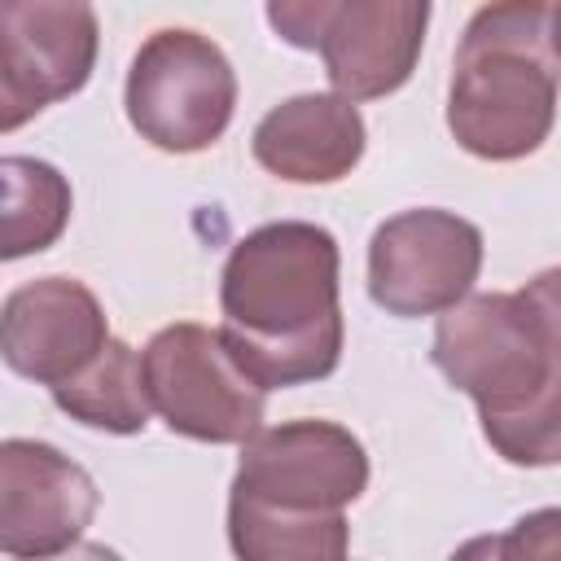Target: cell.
<instances>
[{
  "label": "cell",
  "instance_id": "d6986e66",
  "mask_svg": "<svg viewBox=\"0 0 561 561\" xmlns=\"http://www.w3.org/2000/svg\"><path fill=\"white\" fill-rule=\"evenodd\" d=\"M447 561H508V548H504V535H478L460 543Z\"/></svg>",
  "mask_w": 561,
  "mask_h": 561
},
{
  "label": "cell",
  "instance_id": "44dd1931",
  "mask_svg": "<svg viewBox=\"0 0 561 561\" xmlns=\"http://www.w3.org/2000/svg\"><path fill=\"white\" fill-rule=\"evenodd\" d=\"M548 44H552V57H557V66H561V4L548 9Z\"/></svg>",
  "mask_w": 561,
  "mask_h": 561
},
{
  "label": "cell",
  "instance_id": "ac0fdd59",
  "mask_svg": "<svg viewBox=\"0 0 561 561\" xmlns=\"http://www.w3.org/2000/svg\"><path fill=\"white\" fill-rule=\"evenodd\" d=\"M508 561H561V508H535L504 535Z\"/></svg>",
  "mask_w": 561,
  "mask_h": 561
},
{
  "label": "cell",
  "instance_id": "ffe728a7",
  "mask_svg": "<svg viewBox=\"0 0 561 561\" xmlns=\"http://www.w3.org/2000/svg\"><path fill=\"white\" fill-rule=\"evenodd\" d=\"M44 561H123V557L114 548H105V543H75V548H66L57 557H44Z\"/></svg>",
  "mask_w": 561,
  "mask_h": 561
},
{
  "label": "cell",
  "instance_id": "7c38bea8",
  "mask_svg": "<svg viewBox=\"0 0 561 561\" xmlns=\"http://www.w3.org/2000/svg\"><path fill=\"white\" fill-rule=\"evenodd\" d=\"M364 118L337 92H302L272 105L254 136V162L289 184H333L364 158Z\"/></svg>",
  "mask_w": 561,
  "mask_h": 561
},
{
  "label": "cell",
  "instance_id": "5b68a950",
  "mask_svg": "<svg viewBox=\"0 0 561 561\" xmlns=\"http://www.w3.org/2000/svg\"><path fill=\"white\" fill-rule=\"evenodd\" d=\"M145 390L171 434L197 443H250L263 430V386L228 355L219 329L180 320L140 351Z\"/></svg>",
  "mask_w": 561,
  "mask_h": 561
},
{
  "label": "cell",
  "instance_id": "ba28073f",
  "mask_svg": "<svg viewBox=\"0 0 561 561\" xmlns=\"http://www.w3.org/2000/svg\"><path fill=\"white\" fill-rule=\"evenodd\" d=\"M368 486V451L337 421H285L241 443L232 495L289 508L342 513Z\"/></svg>",
  "mask_w": 561,
  "mask_h": 561
},
{
  "label": "cell",
  "instance_id": "7a4b0ae2",
  "mask_svg": "<svg viewBox=\"0 0 561 561\" xmlns=\"http://www.w3.org/2000/svg\"><path fill=\"white\" fill-rule=\"evenodd\" d=\"M561 66L548 44V4H486L469 18L447 88V127L486 162L535 153L557 118Z\"/></svg>",
  "mask_w": 561,
  "mask_h": 561
},
{
  "label": "cell",
  "instance_id": "e0dca14e",
  "mask_svg": "<svg viewBox=\"0 0 561 561\" xmlns=\"http://www.w3.org/2000/svg\"><path fill=\"white\" fill-rule=\"evenodd\" d=\"M513 298H517V307L526 311L530 329L539 333L543 351L561 364V267H548V272L530 276Z\"/></svg>",
  "mask_w": 561,
  "mask_h": 561
},
{
  "label": "cell",
  "instance_id": "6da1fadb",
  "mask_svg": "<svg viewBox=\"0 0 561 561\" xmlns=\"http://www.w3.org/2000/svg\"><path fill=\"white\" fill-rule=\"evenodd\" d=\"M337 241L307 219L245 232L219 276V337L263 390L307 386L342 359Z\"/></svg>",
  "mask_w": 561,
  "mask_h": 561
},
{
  "label": "cell",
  "instance_id": "3957f363",
  "mask_svg": "<svg viewBox=\"0 0 561 561\" xmlns=\"http://www.w3.org/2000/svg\"><path fill=\"white\" fill-rule=\"evenodd\" d=\"M272 31L324 57V75L342 101H373L403 88L416 70L430 4L425 0H276Z\"/></svg>",
  "mask_w": 561,
  "mask_h": 561
},
{
  "label": "cell",
  "instance_id": "52a82bcc",
  "mask_svg": "<svg viewBox=\"0 0 561 561\" xmlns=\"http://www.w3.org/2000/svg\"><path fill=\"white\" fill-rule=\"evenodd\" d=\"M482 272V232L456 210L390 215L368 241V294L386 316H438L469 298Z\"/></svg>",
  "mask_w": 561,
  "mask_h": 561
},
{
  "label": "cell",
  "instance_id": "2e32d148",
  "mask_svg": "<svg viewBox=\"0 0 561 561\" xmlns=\"http://www.w3.org/2000/svg\"><path fill=\"white\" fill-rule=\"evenodd\" d=\"M482 434L508 465L522 469L561 465V368L530 403L500 416H482Z\"/></svg>",
  "mask_w": 561,
  "mask_h": 561
},
{
  "label": "cell",
  "instance_id": "9c48e42d",
  "mask_svg": "<svg viewBox=\"0 0 561 561\" xmlns=\"http://www.w3.org/2000/svg\"><path fill=\"white\" fill-rule=\"evenodd\" d=\"M96 66V13L88 4H0V127L18 131L44 105L75 96Z\"/></svg>",
  "mask_w": 561,
  "mask_h": 561
},
{
  "label": "cell",
  "instance_id": "9a60e30c",
  "mask_svg": "<svg viewBox=\"0 0 561 561\" xmlns=\"http://www.w3.org/2000/svg\"><path fill=\"white\" fill-rule=\"evenodd\" d=\"M0 175H4V245H0V254L13 263V259L48 250L70 224L66 175L53 162L22 158V153H9L0 162Z\"/></svg>",
  "mask_w": 561,
  "mask_h": 561
},
{
  "label": "cell",
  "instance_id": "277c9868",
  "mask_svg": "<svg viewBox=\"0 0 561 561\" xmlns=\"http://www.w3.org/2000/svg\"><path fill=\"white\" fill-rule=\"evenodd\" d=\"M127 123L162 153L210 149L237 110V75L224 48L197 31H153L131 57L123 88Z\"/></svg>",
  "mask_w": 561,
  "mask_h": 561
},
{
  "label": "cell",
  "instance_id": "5bb4252c",
  "mask_svg": "<svg viewBox=\"0 0 561 561\" xmlns=\"http://www.w3.org/2000/svg\"><path fill=\"white\" fill-rule=\"evenodd\" d=\"M53 403L88 425V430H105V434H140L149 425V390H145V368H140V351H131L123 337H110V346L66 386L53 390Z\"/></svg>",
  "mask_w": 561,
  "mask_h": 561
},
{
  "label": "cell",
  "instance_id": "4fadbf2b",
  "mask_svg": "<svg viewBox=\"0 0 561 561\" xmlns=\"http://www.w3.org/2000/svg\"><path fill=\"white\" fill-rule=\"evenodd\" d=\"M228 543L237 561H346L342 513H289L228 495Z\"/></svg>",
  "mask_w": 561,
  "mask_h": 561
},
{
  "label": "cell",
  "instance_id": "8992f818",
  "mask_svg": "<svg viewBox=\"0 0 561 561\" xmlns=\"http://www.w3.org/2000/svg\"><path fill=\"white\" fill-rule=\"evenodd\" d=\"M434 368L478 403V416H500L530 403L561 368L513 294H469L438 316Z\"/></svg>",
  "mask_w": 561,
  "mask_h": 561
},
{
  "label": "cell",
  "instance_id": "8fae6325",
  "mask_svg": "<svg viewBox=\"0 0 561 561\" xmlns=\"http://www.w3.org/2000/svg\"><path fill=\"white\" fill-rule=\"evenodd\" d=\"M110 346L96 294L75 276H39L18 285L0 307L4 364L48 390L79 377Z\"/></svg>",
  "mask_w": 561,
  "mask_h": 561
},
{
  "label": "cell",
  "instance_id": "30bf717a",
  "mask_svg": "<svg viewBox=\"0 0 561 561\" xmlns=\"http://www.w3.org/2000/svg\"><path fill=\"white\" fill-rule=\"evenodd\" d=\"M96 513V482L83 465L35 438L0 447V548L13 561H44L75 548Z\"/></svg>",
  "mask_w": 561,
  "mask_h": 561
}]
</instances>
